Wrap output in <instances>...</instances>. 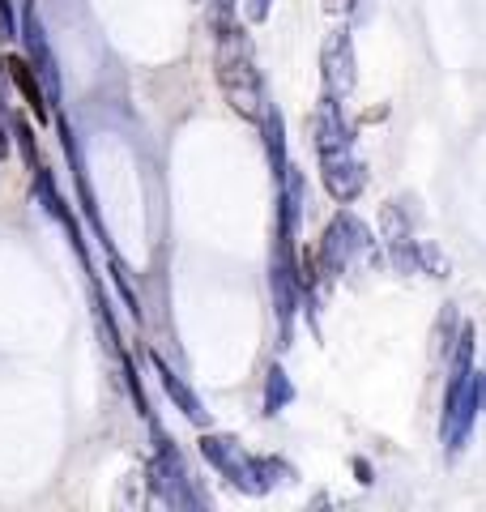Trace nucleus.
I'll return each instance as SVG.
<instances>
[{
	"instance_id": "f257e3e1",
	"label": "nucleus",
	"mask_w": 486,
	"mask_h": 512,
	"mask_svg": "<svg viewBox=\"0 0 486 512\" xmlns=\"http://www.w3.org/2000/svg\"><path fill=\"white\" fill-rule=\"evenodd\" d=\"M214 73H218V90L231 103L235 116L261 124L265 111L273 107L265 94V77L252 60V43L239 30V22H226L214 30Z\"/></svg>"
},
{
	"instance_id": "f03ea898",
	"label": "nucleus",
	"mask_w": 486,
	"mask_h": 512,
	"mask_svg": "<svg viewBox=\"0 0 486 512\" xmlns=\"http://www.w3.org/2000/svg\"><path fill=\"white\" fill-rule=\"evenodd\" d=\"M316 256H320V269H324V274L346 278V274H354V269H359L363 261H371V256H376V239H371L367 222H363L359 214L342 210V214L329 222V227H324Z\"/></svg>"
},
{
	"instance_id": "7ed1b4c3",
	"label": "nucleus",
	"mask_w": 486,
	"mask_h": 512,
	"mask_svg": "<svg viewBox=\"0 0 486 512\" xmlns=\"http://www.w3.org/2000/svg\"><path fill=\"white\" fill-rule=\"evenodd\" d=\"M201 457L214 466L226 483L243 495H265V483H261V457H252L235 436L226 431H205L201 436Z\"/></svg>"
},
{
	"instance_id": "20e7f679",
	"label": "nucleus",
	"mask_w": 486,
	"mask_h": 512,
	"mask_svg": "<svg viewBox=\"0 0 486 512\" xmlns=\"http://www.w3.org/2000/svg\"><path fill=\"white\" fill-rule=\"evenodd\" d=\"M478 406H482V380L474 367H465V372H452L448 376V393H444V419H440V440L448 453H457V448L469 440V427L478 419Z\"/></svg>"
},
{
	"instance_id": "39448f33",
	"label": "nucleus",
	"mask_w": 486,
	"mask_h": 512,
	"mask_svg": "<svg viewBox=\"0 0 486 512\" xmlns=\"http://www.w3.org/2000/svg\"><path fill=\"white\" fill-rule=\"evenodd\" d=\"M320 86L333 99H350L354 86H359V56H354V39L350 30H329L320 43Z\"/></svg>"
},
{
	"instance_id": "423d86ee",
	"label": "nucleus",
	"mask_w": 486,
	"mask_h": 512,
	"mask_svg": "<svg viewBox=\"0 0 486 512\" xmlns=\"http://www.w3.org/2000/svg\"><path fill=\"white\" fill-rule=\"evenodd\" d=\"M320 184H324V192H329L337 205H350V201L363 197V188H367V167H363L350 150L320 154Z\"/></svg>"
},
{
	"instance_id": "0eeeda50",
	"label": "nucleus",
	"mask_w": 486,
	"mask_h": 512,
	"mask_svg": "<svg viewBox=\"0 0 486 512\" xmlns=\"http://www.w3.org/2000/svg\"><path fill=\"white\" fill-rule=\"evenodd\" d=\"M145 474H150V487L167 500L171 508H197V495H192V478L184 470L180 453H171L167 444L158 448V457L145 466Z\"/></svg>"
},
{
	"instance_id": "6e6552de",
	"label": "nucleus",
	"mask_w": 486,
	"mask_h": 512,
	"mask_svg": "<svg viewBox=\"0 0 486 512\" xmlns=\"http://www.w3.org/2000/svg\"><path fill=\"white\" fill-rule=\"evenodd\" d=\"M312 137H316V150H320V154L350 150L354 128L346 124L342 99H333V94H320V103H316V111H312Z\"/></svg>"
},
{
	"instance_id": "1a4fd4ad",
	"label": "nucleus",
	"mask_w": 486,
	"mask_h": 512,
	"mask_svg": "<svg viewBox=\"0 0 486 512\" xmlns=\"http://www.w3.org/2000/svg\"><path fill=\"white\" fill-rule=\"evenodd\" d=\"M22 39H26V60L39 69L43 86H47V99L60 103V69H56V56H52V43L43 35V22L35 9H26V22H22Z\"/></svg>"
},
{
	"instance_id": "9d476101",
	"label": "nucleus",
	"mask_w": 486,
	"mask_h": 512,
	"mask_svg": "<svg viewBox=\"0 0 486 512\" xmlns=\"http://www.w3.org/2000/svg\"><path fill=\"white\" fill-rule=\"evenodd\" d=\"M5 69H9V82L18 86V94H22V103L39 116V124L52 120V99H47V86H43V77H39L35 64H30L26 56H9Z\"/></svg>"
},
{
	"instance_id": "9b49d317",
	"label": "nucleus",
	"mask_w": 486,
	"mask_h": 512,
	"mask_svg": "<svg viewBox=\"0 0 486 512\" xmlns=\"http://www.w3.org/2000/svg\"><path fill=\"white\" fill-rule=\"evenodd\" d=\"M154 372H158V380H162V389H167V397L175 402V410H184V419H188V423L205 427V406H201V397L184 384V376H175V367L162 359V355H154Z\"/></svg>"
},
{
	"instance_id": "f8f14e48",
	"label": "nucleus",
	"mask_w": 486,
	"mask_h": 512,
	"mask_svg": "<svg viewBox=\"0 0 486 512\" xmlns=\"http://www.w3.org/2000/svg\"><path fill=\"white\" fill-rule=\"evenodd\" d=\"M261 133H265V150H269L273 175H278V180H282V175L290 171V163H286V124H282V111H278V107H269V111H265Z\"/></svg>"
},
{
	"instance_id": "ddd939ff",
	"label": "nucleus",
	"mask_w": 486,
	"mask_h": 512,
	"mask_svg": "<svg viewBox=\"0 0 486 512\" xmlns=\"http://www.w3.org/2000/svg\"><path fill=\"white\" fill-rule=\"evenodd\" d=\"M290 397H295V384H290L286 367L273 363V367H269V380H265V414L286 410V406H290Z\"/></svg>"
},
{
	"instance_id": "4468645a",
	"label": "nucleus",
	"mask_w": 486,
	"mask_h": 512,
	"mask_svg": "<svg viewBox=\"0 0 486 512\" xmlns=\"http://www.w3.org/2000/svg\"><path fill=\"white\" fill-rule=\"evenodd\" d=\"M418 269H427L431 278H448V261L435 244H418Z\"/></svg>"
},
{
	"instance_id": "2eb2a0df",
	"label": "nucleus",
	"mask_w": 486,
	"mask_h": 512,
	"mask_svg": "<svg viewBox=\"0 0 486 512\" xmlns=\"http://www.w3.org/2000/svg\"><path fill=\"white\" fill-rule=\"evenodd\" d=\"M22 30H18V13H13V0H0V43H13Z\"/></svg>"
},
{
	"instance_id": "dca6fc26",
	"label": "nucleus",
	"mask_w": 486,
	"mask_h": 512,
	"mask_svg": "<svg viewBox=\"0 0 486 512\" xmlns=\"http://www.w3.org/2000/svg\"><path fill=\"white\" fill-rule=\"evenodd\" d=\"M269 9H273V0H239V13H243V22H252V26L269 22Z\"/></svg>"
},
{
	"instance_id": "f3484780",
	"label": "nucleus",
	"mask_w": 486,
	"mask_h": 512,
	"mask_svg": "<svg viewBox=\"0 0 486 512\" xmlns=\"http://www.w3.org/2000/svg\"><path fill=\"white\" fill-rule=\"evenodd\" d=\"M324 13H333V18H350V13H359V0H324Z\"/></svg>"
},
{
	"instance_id": "a211bd4d",
	"label": "nucleus",
	"mask_w": 486,
	"mask_h": 512,
	"mask_svg": "<svg viewBox=\"0 0 486 512\" xmlns=\"http://www.w3.org/2000/svg\"><path fill=\"white\" fill-rule=\"evenodd\" d=\"M9 150H13V141H9V124H5V116H0V163L9 158Z\"/></svg>"
},
{
	"instance_id": "6ab92c4d",
	"label": "nucleus",
	"mask_w": 486,
	"mask_h": 512,
	"mask_svg": "<svg viewBox=\"0 0 486 512\" xmlns=\"http://www.w3.org/2000/svg\"><path fill=\"white\" fill-rule=\"evenodd\" d=\"M482 393H486V376H482Z\"/></svg>"
}]
</instances>
